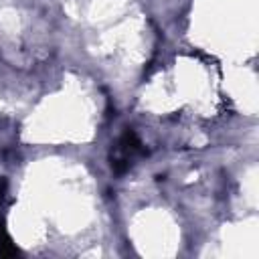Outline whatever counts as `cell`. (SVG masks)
Listing matches in <instances>:
<instances>
[{
  "label": "cell",
  "mask_w": 259,
  "mask_h": 259,
  "mask_svg": "<svg viewBox=\"0 0 259 259\" xmlns=\"http://www.w3.org/2000/svg\"><path fill=\"white\" fill-rule=\"evenodd\" d=\"M142 152H144V150H142V144H140L138 136L127 130V132L119 138V142L115 144V150H111V168H113L117 174L125 172V170L134 164L136 156L142 154Z\"/></svg>",
  "instance_id": "1"
},
{
  "label": "cell",
  "mask_w": 259,
  "mask_h": 259,
  "mask_svg": "<svg viewBox=\"0 0 259 259\" xmlns=\"http://www.w3.org/2000/svg\"><path fill=\"white\" fill-rule=\"evenodd\" d=\"M18 253V249L12 245V241H10V237H8V233H6V229H4V223L0 221V255H16Z\"/></svg>",
  "instance_id": "2"
}]
</instances>
